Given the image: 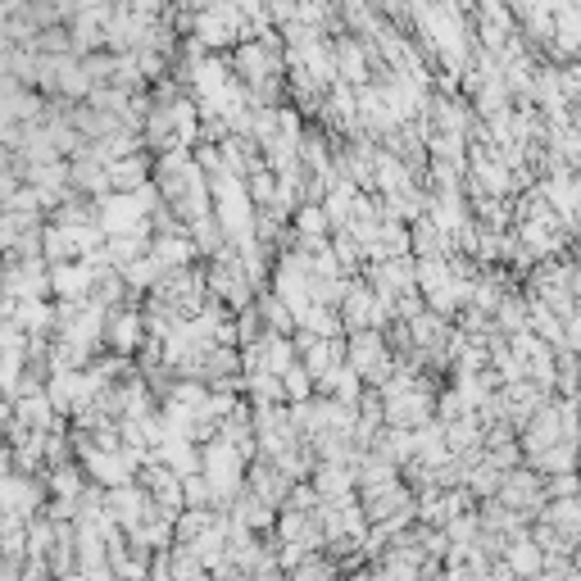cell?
Wrapping results in <instances>:
<instances>
[{
    "instance_id": "obj_1",
    "label": "cell",
    "mask_w": 581,
    "mask_h": 581,
    "mask_svg": "<svg viewBox=\"0 0 581 581\" xmlns=\"http://www.w3.org/2000/svg\"><path fill=\"white\" fill-rule=\"evenodd\" d=\"M0 295L19 300H50V268L46 259H0Z\"/></svg>"
},
{
    "instance_id": "obj_5",
    "label": "cell",
    "mask_w": 581,
    "mask_h": 581,
    "mask_svg": "<svg viewBox=\"0 0 581 581\" xmlns=\"http://www.w3.org/2000/svg\"><path fill=\"white\" fill-rule=\"evenodd\" d=\"M0 559L27 564V518L0 513Z\"/></svg>"
},
{
    "instance_id": "obj_9",
    "label": "cell",
    "mask_w": 581,
    "mask_h": 581,
    "mask_svg": "<svg viewBox=\"0 0 581 581\" xmlns=\"http://www.w3.org/2000/svg\"><path fill=\"white\" fill-rule=\"evenodd\" d=\"M295 223H300V232H304V237H323V232H327V209L304 205V209L295 214Z\"/></svg>"
},
{
    "instance_id": "obj_3",
    "label": "cell",
    "mask_w": 581,
    "mask_h": 581,
    "mask_svg": "<svg viewBox=\"0 0 581 581\" xmlns=\"http://www.w3.org/2000/svg\"><path fill=\"white\" fill-rule=\"evenodd\" d=\"M10 323L19 331H27V337H55V304L50 300H19Z\"/></svg>"
},
{
    "instance_id": "obj_12",
    "label": "cell",
    "mask_w": 581,
    "mask_h": 581,
    "mask_svg": "<svg viewBox=\"0 0 581 581\" xmlns=\"http://www.w3.org/2000/svg\"><path fill=\"white\" fill-rule=\"evenodd\" d=\"M14 423V400H5V396H0V432H5Z\"/></svg>"
},
{
    "instance_id": "obj_8",
    "label": "cell",
    "mask_w": 581,
    "mask_h": 581,
    "mask_svg": "<svg viewBox=\"0 0 581 581\" xmlns=\"http://www.w3.org/2000/svg\"><path fill=\"white\" fill-rule=\"evenodd\" d=\"M50 549H55V522L41 513L27 522V559H50Z\"/></svg>"
},
{
    "instance_id": "obj_4",
    "label": "cell",
    "mask_w": 581,
    "mask_h": 581,
    "mask_svg": "<svg viewBox=\"0 0 581 581\" xmlns=\"http://www.w3.org/2000/svg\"><path fill=\"white\" fill-rule=\"evenodd\" d=\"M142 314H109V327H105V341H109V350H119V354H128V350H136V346H142V337H146V331H142Z\"/></svg>"
},
{
    "instance_id": "obj_10",
    "label": "cell",
    "mask_w": 581,
    "mask_h": 581,
    "mask_svg": "<svg viewBox=\"0 0 581 581\" xmlns=\"http://www.w3.org/2000/svg\"><path fill=\"white\" fill-rule=\"evenodd\" d=\"M23 182H19V169L10 159H0V214L10 209V201H14V191H19Z\"/></svg>"
},
{
    "instance_id": "obj_2",
    "label": "cell",
    "mask_w": 581,
    "mask_h": 581,
    "mask_svg": "<svg viewBox=\"0 0 581 581\" xmlns=\"http://www.w3.org/2000/svg\"><path fill=\"white\" fill-rule=\"evenodd\" d=\"M14 423H19V427H27V432H55L64 419H55L50 396H46V391H37V396H19V400H14Z\"/></svg>"
},
{
    "instance_id": "obj_7",
    "label": "cell",
    "mask_w": 581,
    "mask_h": 581,
    "mask_svg": "<svg viewBox=\"0 0 581 581\" xmlns=\"http://www.w3.org/2000/svg\"><path fill=\"white\" fill-rule=\"evenodd\" d=\"M41 255H46L50 268H55V264H73V259H77V251H73V232L60 228V223H46V228H41Z\"/></svg>"
},
{
    "instance_id": "obj_11",
    "label": "cell",
    "mask_w": 581,
    "mask_h": 581,
    "mask_svg": "<svg viewBox=\"0 0 581 581\" xmlns=\"http://www.w3.org/2000/svg\"><path fill=\"white\" fill-rule=\"evenodd\" d=\"M0 581H23V564H10V559H0Z\"/></svg>"
},
{
    "instance_id": "obj_6",
    "label": "cell",
    "mask_w": 581,
    "mask_h": 581,
    "mask_svg": "<svg viewBox=\"0 0 581 581\" xmlns=\"http://www.w3.org/2000/svg\"><path fill=\"white\" fill-rule=\"evenodd\" d=\"M46 491H50V500H82V463H60V468H50V477H46Z\"/></svg>"
}]
</instances>
